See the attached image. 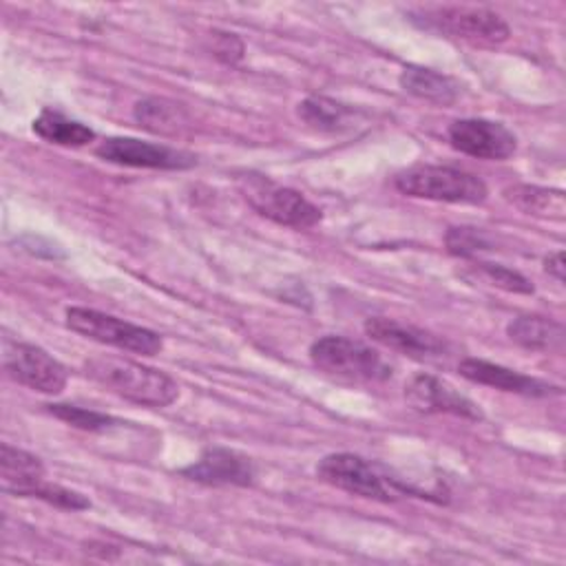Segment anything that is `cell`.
<instances>
[{
  "label": "cell",
  "mask_w": 566,
  "mask_h": 566,
  "mask_svg": "<svg viewBox=\"0 0 566 566\" xmlns=\"http://www.w3.org/2000/svg\"><path fill=\"white\" fill-rule=\"evenodd\" d=\"M86 376L124 400L146 407H166L179 396L177 382L148 365L119 356H93L84 363Z\"/></svg>",
  "instance_id": "1"
},
{
  "label": "cell",
  "mask_w": 566,
  "mask_h": 566,
  "mask_svg": "<svg viewBox=\"0 0 566 566\" xmlns=\"http://www.w3.org/2000/svg\"><path fill=\"white\" fill-rule=\"evenodd\" d=\"M394 184L402 195L444 203H482L489 195L480 177L451 166H411L396 175Z\"/></svg>",
  "instance_id": "2"
},
{
  "label": "cell",
  "mask_w": 566,
  "mask_h": 566,
  "mask_svg": "<svg viewBox=\"0 0 566 566\" xmlns=\"http://www.w3.org/2000/svg\"><path fill=\"white\" fill-rule=\"evenodd\" d=\"M310 358L321 371L349 382H382L391 376V365L374 347L345 336L314 340Z\"/></svg>",
  "instance_id": "3"
},
{
  "label": "cell",
  "mask_w": 566,
  "mask_h": 566,
  "mask_svg": "<svg viewBox=\"0 0 566 566\" xmlns=\"http://www.w3.org/2000/svg\"><path fill=\"white\" fill-rule=\"evenodd\" d=\"M416 20L431 31L484 49L500 46L511 35L502 15L484 7H427L416 13Z\"/></svg>",
  "instance_id": "4"
},
{
  "label": "cell",
  "mask_w": 566,
  "mask_h": 566,
  "mask_svg": "<svg viewBox=\"0 0 566 566\" xmlns=\"http://www.w3.org/2000/svg\"><path fill=\"white\" fill-rule=\"evenodd\" d=\"M66 327L91 340L106 343L142 356H155L164 347V340L157 332L88 307H69Z\"/></svg>",
  "instance_id": "5"
},
{
  "label": "cell",
  "mask_w": 566,
  "mask_h": 566,
  "mask_svg": "<svg viewBox=\"0 0 566 566\" xmlns=\"http://www.w3.org/2000/svg\"><path fill=\"white\" fill-rule=\"evenodd\" d=\"M241 190L248 203L263 217L296 230L314 228L321 221V210L305 199L298 190L279 186L259 175H245L241 179Z\"/></svg>",
  "instance_id": "6"
},
{
  "label": "cell",
  "mask_w": 566,
  "mask_h": 566,
  "mask_svg": "<svg viewBox=\"0 0 566 566\" xmlns=\"http://www.w3.org/2000/svg\"><path fill=\"white\" fill-rule=\"evenodd\" d=\"M316 473L323 482L367 500L391 502L398 493H405L398 480L385 478L371 462L356 453H329L318 462Z\"/></svg>",
  "instance_id": "7"
},
{
  "label": "cell",
  "mask_w": 566,
  "mask_h": 566,
  "mask_svg": "<svg viewBox=\"0 0 566 566\" xmlns=\"http://www.w3.org/2000/svg\"><path fill=\"white\" fill-rule=\"evenodd\" d=\"M4 369L15 382L40 394H60L69 380L64 365L31 343L7 345Z\"/></svg>",
  "instance_id": "8"
},
{
  "label": "cell",
  "mask_w": 566,
  "mask_h": 566,
  "mask_svg": "<svg viewBox=\"0 0 566 566\" xmlns=\"http://www.w3.org/2000/svg\"><path fill=\"white\" fill-rule=\"evenodd\" d=\"M95 155L104 161L133 166V168H159V170H181L195 164V157L186 150H177L164 144H150L133 137H111L104 139Z\"/></svg>",
  "instance_id": "9"
},
{
  "label": "cell",
  "mask_w": 566,
  "mask_h": 566,
  "mask_svg": "<svg viewBox=\"0 0 566 566\" xmlns=\"http://www.w3.org/2000/svg\"><path fill=\"white\" fill-rule=\"evenodd\" d=\"M449 142L455 150L478 159H506L515 153V135L500 122L491 119H458L447 130Z\"/></svg>",
  "instance_id": "10"
},
{
  "label": "cell",
  "mask_w": 566,
  "mask_h": 566,
  "mask_svg": "<svg viewBox=\"0 0 566 566\" xmlns=\"http://www.w3.org/2000/svg\"><path fill=\"white\" fill-rule=\"evenodd\" d=\"M365 334L380 343L382 347H389L394 352H400L411 358H438L444 356L449 345L440 336L420 329L409 323H400L394 318L374 316L365 321Z\"/></svg>",
  "instance_id": "11"
},
{
  "label": "cell",
  "mask_w": 566,
  "mask_h": 566,
  "mask_svg": "<svg viewBox=\"0 0 566 566\" xmlns=\"http://www.w3.org/2000/svg\"><path fill=\"white\" fill-rule=\"evenodd\" d=\"M181 475L210 486H248L254 482L256 471L250 458L223 447H212L206 449L199 460L184 467Z\"/></svg>",
  "instance_id": "12"
},
{
  "label": "cell",
  "mask_w": 566,
  "mask_h": 566,
  "mask_svg": "<svg viewBox=\"0 0 566 566\" xmlns=\"http://www.w3.org/2000/svg\"><path fill=\"white\" fill-rule=\"evenodd\" d=\"M405 396L409 405L422 413H453L471 420L482 418V411L473 400L431 374H416L405 385Z\"/></svg>",
  "instance_id": "13"
},
{
  "label": "cell",
  "mask_w": 566,
  "mask_h": 566,
  "mask_svg": "<svg viewBox=\"0 0 566 566\" xmlns=\"http://www.w3.org/2000/svg\"><path fill=\"white\" fill-rule=\"evenodd\" d=\"M460 374L471 380V382H478V385H486V387H495V389H502V391H511V394H522V396H548V394H555L557 387L544 382V380H537V378H531L526 374H520L515 369H509V367H502V365H495V363H489V360H482V358H464L460 365H458Z\"/></svg>",
  "instance_id": "14"
},
{
  "label": "cell",
  "mask_w": 566,
  "mask_h": 566,
  "mask_svg": "<svg viewBox=\"0 0 566 566\" xmlns=\"http://www.w3.org/2000/svg\"><path fill=\"white\" fill-rule=\"evenodd\" d=\"M0 478L2 491L20 497H35L44 484V467L40 458L11 444L0 447Z\"/></svg>",
  "instance_id": "15"
},
{
  "label": "cell",
  "mask_w": 566,
  "mask_h": 566,
  "mask_svg": "<svg viewBox=\"0 0 566 566\" xmlns=\"http://www.w3.org/2000/svg\"><path fill=\"white\" fill-rule=\"evenodd\" d=\"M506 334L513 343L533 352H562L564 327L544 316H515L506 325Z\"/></svg>",
  "instance_id": "16"
},
{
  "label": "cell",
  "mask_w": 566,
  "mask_h": 566,
  "mask_svg": "<svg viewBox=\"0 0 566 566\" xmlns=\"http://www.w3.org/2000/svg\"><path fill=\"white\" fill-rule=\"evenodd\" d=\"M135 122L159 135H177L190 126L188 111L166 97H144L133 106Z\"/></svg>",
  "instance_id": "17"
},
{
  "label": "cell",
  "mask_w": 566,
  "mask_h": 566,
  "mask_svg": "<svg viewBox=\"0 0 566 566\" xmlns=\"http://www.w3.org/2000/svg\"><path fill=\"white\" fill-rule=\"evenodd\" d=\"M504 199L533 217L557 219V221L566 217V199L562 190L531 186V184H515L504 190Z\"/></svg>",
  "instance_id": "18"
},
{
  "label": "cell",
  "mask_w": 566,
  "mask_h": 566,
  "mask_svg": "<svg viewBox=\"0 0 566 566\" xmlns=\"http://www.w3.org/2000/svg\"><path fill=\"white\" fill-rule=\"evenodd\" d=\"M398 82L402 91L433 104L447 106L458 97V84L451 77L424 66H405Z\"/></svg>",
  "instance_id": "19"
},
{
  "label": "cell",
  "mask_w": 566,
  "mask_h": 566,
  "mask_svg": "<svg viewBox=\"0 0 566 566\" xmlns=\"http://www.w3.org/2000/svg\"><path fill=\"white\" fill-rule=\"evenodd\" d=\"M298 117L316 130L340 133V130H347L354 126L356 111L336 99H329L323 95H312L298 104Z\"/></svg>",
  "instance_id": "20"
},
{
  "label": "cell",
  "mask_w": 566,
  "mask_h": 566,
  "mask_svg": "<svg viewBox=\"0 0 566 566\" xmlns=\"http://www.w3.org/2000/svg\"><path fill=\"white\" fill-rule=\"evenodd\" d=\"M33 133L42 137L44 142L57 144V146H84L95 139V130L88 128L86 124L66 117L60 111L44 108L35 119H33Z\"/></svg>",
  "instance_id": "21"
},
{
  "label": "cell",
  "mask_w": 566,
  "mask_h": 566,
  "mask_svg": "<svg viewBox=\"0 0 566 566\" xmlns=\"http://www.w3.org/2000/svg\"><path fill=\"white\" fill-rule=\"evenodd\" d=\"M46 411L53 413L57 420L75 427V429H84V431H106L115 424H119V420H115L113 416L93 411V409H84V407H75V405H64V402H55V405H46Z\"/></svg>",
  "instance_id": "22"
},
{
  "label": "cell",
  "mask_w": 566,
  "mask_h": 566,
  "mask_svg": "<svg viewBox=\"0 0 566 566\" xmlns=\"http://www.w3.org/2000/svg\"><path fill=\"white\" fill-rule=\"evenodd\" d=\"M444 243H447V250L455 256H475L480 252L495 248L493 239L484 230L467 228V226L449 228V232L444 234Z\"/></svg>",
  "instance_id": "23"
},
{
  "label": "cell",
  "mask_w": 566,
  "mask_h": 566,
  "mask_svg": "<svg viewBox=\"0 0 566 566\" xmlns=\"http://www.w3.org/2000/svg\"><path fill=\"white\" fill-rule=\"evenodd\" d=\"M475 272H478L480 279L489 281V283L495 285V287H502V290H506V292H515V294H533V292H535L533 283H531L524 274H520V272H515V270H509V268H504V265L478 263V265H475Z\"/></svg>",
  "instance_id": "24"
},
{
  "label": "cell",
  "mask_w": 566,
  "mask_h": 566,
  "mask_svg": "<svg viewBox=\"0 0 566 566\" xmlns=\"http://www.w3.org/2000/svg\"><path fill=\"white\" fill-rule=\"evenodd\" d=\"M35 497H40V500H44V502H49V504H53V506L69 509V511H82V509H88V506H91V502H88L82 493L71 491V489H64V486H60V484H49V482H44V484L38 489Z\"/></svg>",
  "instance_id": "25"
},
{
  "label": "cell",
  "mask_w": 566,
  "mask_h": 566,
  "mask_svg": "<svg viewBox=\"0 0 566 566\" xmlns=\"http://www.w3.org/2000/svg\"><path fill=\"white\" fill-rule=\"evenodd\" d=\"M212 53L232 64L239 62L243 57V42L234 35V33H223V31H214L212 33Z\"/></svg>",
  "instance_id": "26"
},
{
  "label": "cell",
  "mask_w": 566,
  "mask_h": 566,
  "mask_svg": "<svg viewBox=\"0 0 566 566\" xmlns=\"http://www.w3.org/2000/svg\"><path fill=\"white\" fill-rule=\"evenodd\" d=\"M564 252L562 250H557V252H553V254H548L546 259H544V270L555 279V281H559V283H564Z\"/></svg>",
  "instance_id": "27"
}]
</instances>
